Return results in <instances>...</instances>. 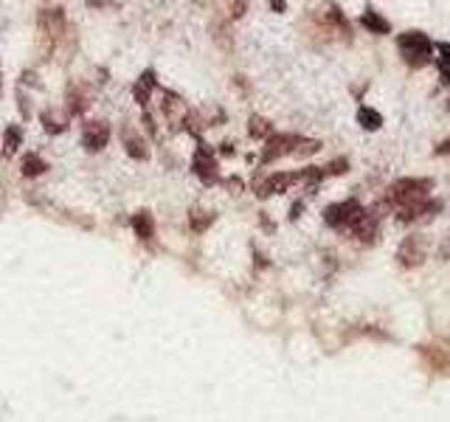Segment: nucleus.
I'll return each mask as SVG.
<instances>
[{
	"label": "nucleus",
	"mask_w": 450,
	"mask_h": 422,
	"mask_svg": "<svg viewBox=\"0 0 450 422\" xmlns=\"http://www.w3.org/2000/svg\"><path fill=\"white\" fill-rule=\"evenodd\" d=\"M434 189V181L428 178H405V181H397L389 189V194H386V200L392 203V206H399V209H405V206H414V203H419V200H425L428 197V191Z\"/></svg>",
	"instance_id": "2"
},
{
	"label": "nucleus",
	"mask_w": 450,
	"mask_h": 422,
	"mask_svg": "<svg viewBox=\"0 0 450 422\" xmlns=\"http://www.w3.org/2000/svg\"><path fill=\"white\" fill-rule=\"evenodd\" d=\"M211 223V217H197L194 211H192V228H197V231H203L206 226Z\"/></svg>",
	"instance_id": "20"
},
{
	"label": "nucleus",
	"mask_w": 450,
	"mask_h": 422,
	"mask_svg": "<svg viewBox=\"0 0 450 422\" xmlns=\"http://www.w3.org/2000/svg\"><path fill=\"white\" fill-rule=\"evenodd\" d=\"M194 172L200 175V181L203 183H214L217 181V161H214V152L203 144L197 152H194Z\"/></svg>",
	"instance_id": "4"
},
{
	"label": "nucleus",
	"mask_w": 450,
	"mask_h": 422,
	"mask_svg": "<svg viewBox=\"0 0 450 422\" xmlns=\"http://www.w3.org/2000/svg\"><path fill=\"white\" fill-rule=\"evenodd\" d=\"M20 169H23V175H26V178H34V175H43L48 167H46V161H43V158H37V155H26V158H23V164H20Z\"/></svg>",
	"instance_id": "13"
},
{
	"label": "nucleus",
	"mask_w": 450,
	"mask_h": 422,
	"mask_svg": "<svg viewBox=\"0 0 450 422\" xmlns=\"http://www.w3.org/2000/svg\"><path fill=\"white\" fill-rule=\"evenodd\" d=\"M121 135H124V149H127V155H130V158L144 161V158L150 155V152H147V147H144V141H141L132 130H127V127H124V132H121Z\"/></svg>",
	"instance_id": "11"
},
{
	"label": "nucleus",
	"mask_w": 450,
	"mask_h": 422,
	"mask_svg": "<svg viewBox=\"0 0 450 422\" xmlns=\"http://www.w3.org/2000/svg\"><path fill=\"white\" fill-rule=\"evenodd\" d=\"M439 73H442V82L450 85V43H439Z\"/></svg>",
	"instance_id": "15"
},
{
	"label": "nucleus",
	"mask_w": 450,
	"mask_h": 422,
	"mask_svg": "<svg viewBox=\"0 0 450 422\" xmlns=\"http://www.w3.org/2000/svg\"><path fill=\"white\" fill-rule=\"evenodd\" d=\"M268 132H271V124H268V121L259 119V116L251 119V135H253V138H262V135H268Z\"/></svg>",
	"instance_id": "18"
},
{
	"label": "nucleus",
	"mask_w": 450,
	"mask_h": 422,
	"mask_svg": "<svg viewBox=\"0 0 450 422\" xmlns=\"http://www.w3.org/2000/svg\"><path fill=\"white\" fill-rule=\"evenodd\" d=\"M164 113H167L169 119H180V116L186 113V107H183V102H180L177 96L167 93V96H164Z\"/></svg>",
	"instance_id": "16"
},
{
	"label": "nucleus",
	"mask_w": 450,
	"mask_h": 422,
	"mask_svg": "<svg viewBox=\"0 0 450 422\" xmlns=\"http://www.w3.org/2000/svg\"><path fill=\"white\" fill-rule=\"evenodd\" d=\"M397 46H399L402 60L408 62L411 68H422L425 62L431 60V51H434V43L422 31H405V34H399Z\"/></svg>",
	"instance_id": "1"
},
{
	"label": "nucleus",
	"mask_w": 450,
	"mask_h": 422,
	"mask_svg": "<svg viewBox=\"0 0 450 422\" xmlns=\"http://www.w3.org/2000/svg\"><path fill=\"white\" fill-rule=\"evenodd\" d=\"M293 181H298V175H284V172H279V175H271L265 183H259V186H256V191H259V197L279 194V191H284V189H287Z\"/></svg>",
	"instance_id": "8"
},
{
	"label": "nucleus",
	"mask_w": 450,
	"mask_h": 422,
	"mask_svg": "<svg viewBox=\"0 0 450 422\" xmlns=\"http://www.w3.org/2000/svg\"><path fill=\"white\" fill-rule=\"evenodd\" d=\"M150 90H152V88H147L144 82H138V85L132 88V96H135V102H138V105H147V102H150Z\"/></svg>",
	"instance_id": "19"
},
{
	"label": "nucleus",
	"mask_w": 450,
	"mask_h": 422,
	"mask_svg": "<svg viewBox=\"0 0 450 422\" xmlns=\"http://www.w3.org/2000/svg\"><path fill=\"white\" fill-rule=\"evenodd\" d=\"M375 231H377V217H375L372 211H363V214L355 220V226H352V234H355L357 240H372Z\"/></svg>",
	"instance_id": "9"
},
{
	"label": "nucleus",
	"mask_w": 450,
	"mask_h": 422,
	"mask_svg": "<svg viewBox=\"0 0 450 422\" xmlns=\"http://www.w3.org/2000/svg\"><path fill=\"white\" fill-rule=\"evenodd\" d=\"M448 107H450V102H448Z\"/></svg>",
	"instance_id": "23"
},
{
	"label": "nucleus",
	"mask_w": 450,
	"mask_h": 422,
	"mask_svg": "<svg viewBox=\"0 0 450 422\" xmlns=\"http://www.w3.org/2000/svg\"><path fill=\"white\" fill-rule=\"evenodd\" d=\"M293 144H298L295 135H273V138L268 141V149L262 152V161H273V158H279L284 152H295Z\"/></svg>",
	"instance_id": "6"
},
{
	"label": "nucleus",
	"mask_w": 450,
	"mask_h": 422,
	"mask_svg": "<svg viewBox=\"0 0 450 422\" xmlns=\"http://www.w3.org/2000/svg\"><path fill=\"white\" fill-rule=\"evenodd\" d=\"M20 141H23V132H20V127H9V130H6V152L11 155V152L20 147Z\"/></svg>",
	"instance_id": "17"
},
{
	"label": "nucleus",
	"mask_w": 450,
	"mask_h": 422,
	"mask_svg": "<svg viewBox=\"0 0 450 422\" xmlns=\"http://www.w3.org/2000/svg\"><path fill=\"white\" fill-rule=\"evenodd\" d=\"M324 172H330V175H343V172H346V161H335V164H330Z\"/></svg>",
	"instance_id": "21"
},
{
	"label": "nucleus",
	"mask_w": 450,
	"mask_h": 422,
	"mask_svg": "<svg viewBox=\"0 0 450 422\" xmlns=\"http://www.w3.org/2000/svg\"><path fill=\"white\" fill-rule=\"evenodd\" d=\"M397 256H399V262H402V265H419V262L425 259L422 240H419V237H411V240H405Z\"/></svg>",
	"instance_id": "7"
},
{
	"label": "nucleus",
	"mask_w": 450,
	"mask_h": 422,
	"mask_svg": "<svg viewBox=\"0 0 450 422\" xmlns=\"http://www.w3.org/2000/svg\"><path fill=\"white\" fill-rule=\"evenodd\" d=\"M357 121H360L363 130H377V127L383 124V116H380L377 110H372V107H360V110H357Z\"/></svg>",
	"instance_id": "14"
},
{
	"label": "nucleus",
	"mask_w": 450,
	"mask_h": 422,
	"mask_svg": "<svg viewBox=\"0 0 450 422\" xmlns=\"http://www.w3.org/2000/svg\"><path fill=\"white\" fill-rule=\"evenodd\" d=\"M108 138H110V130H108V124H102V121H90V124L82 130V141H85V147H88L90 152L105 149V147H108Z\"/></svg>",
	"instance_id": "5"
},
{
	"label": "nucleus",
	"mask_w": 450,
	"mask_h": 422,
	"mask_svg": "<svg viewBox=\"0 0 450 422\" xmlns=\"http://www.w3.org/2000/svg\"><path fill=\"white\" fill-rule=\"evenodd\" d=\"M132 228H135V234H138L141 240H150V237H152V231H155L152 217H150L147 211H141V214H135V217H132Z\"/></svg>",
	"instance_id": "12"
},
{
	"label": "nucleus",
	"mask_w": 450,
	"mask_h": 422,
	"mask_svg": "<svg viewBox=\"0 0 450 422\" xmlns=\"http://www.w3.org/2000/svg\"><path fill=\"white\" fill-rule=\"evenodd\" d=\"M360 214H363V209H360L357 200H343V203L327 206L324 220H327V226H333V228H352Z\"/></svg>",
	"instance_id": "3"
},
{
	"label": "nucleus",
	"mask_w": 450,
	"mask_h": 422,
	"mask_svg": "<svg viewBox=\"0 0 450 422\" xmlns=\"http://www.w3.org/2000/svg\"><path fill=\"white\" fill-rule=\"evenodd\" d=\"M360 26H363V28H369L372 34H389V31H392V23H389L386 17H380L377 11H372V9H369V11H363Z\"/></svg>",
	"instance_id": "10"
},
{
	"label": "nucleus",
	"mask_w": 450,
	"mask_h": 422,
	"mask_svg": "<svg viewBox=\"0 0 450 422\" xmlns=\"http://www.w3.org/2000/svg\"><path fill=\"white\" fill-rule=\"evenodd\" d=\"M436 152H439V155H442V152H450V141H445V144H439V149H436Z\"/></svg>",
	"instance_id": "22"
}]
</instances>
